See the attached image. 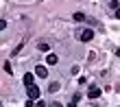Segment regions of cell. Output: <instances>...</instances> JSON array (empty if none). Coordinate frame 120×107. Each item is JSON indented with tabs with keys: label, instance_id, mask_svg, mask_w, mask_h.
Masks as SVG:
<instances>
[{
	"label": "cell",
	"instance_id": "cell-1",
	"mask_svg": "<svg viewBox=\"0 0 120 107\" xmlns=\"http://www.w3.org/2000/svg\"><path fill=\"white\" fill-rule=\"evenodd\" d=\"M26 94H29V98H33V101H37L41 92H39V88H37V85L33 83V85H26Z\"/></svg>",
	"mask_w": 120,
	"mask_h": 107
},
{
	"label": "cell",
	"instance_id": "cell-2",
	"mask_svg": "<svg viewBox=\"0 0 120 107\" xmlns=\"http://www.w3.org/2000/svg\"><path fill=\"white\" fill-rule=\"evenodd\" d=\"M79 39L81 42H92V39H94V31H92V28H83V31H79Z\"/></svg>",
	"mask_w": 120,
	"mask_h": 107
},
{
	"label": "cell",
	"instance_id": "cell-3",
	"mask_svg": "<svg viewBox=\"0 0 120 107\" xmlns=\"http://www.w3.org/2000/svg\"><path fill=\"white\" fill-rule=\"evenodd\" d=\"M87 96L90 98H98L101 96V88H98V85H92V88L87 90Z\"/></svg>",
	"mask_w": 120,
	"mask_h": 107
},
{
	"label": "cell",
	"instance_id": "cell-4",
	"mask_svg": "<svg viewBox=\"0 0 120 107\" xmlns=\"http://www.w3.org/2000/svg\"><path fill=\"white\" fill-rule=\"evenodd\" d=\"M35 74H37L39 79H46V76H48V70H46V66H37V68H35Z\"/></svg>",
	"mask_w": 120,
	"mask_h": 107
},
{
	"label": "cell",
	"instance_id": "cell-5",
	"mask_svg": "<svg viewBox=\"0 0 120 107\" xmlns=\"http://www.w3.org/2000/svg\"><path fill=\"white\" fill-rule=\"evenodd\" d=\"M57 61H59V57L55 55V53H48V55H46V63H48V66H55Z\"/></svg>",
	"mask_w": 120,
	"mask_h": 107
},
{
	"label": "cell",
	"instance_id": "cell-6",
	"mask_svg": "<svg viewBox=\"0 0 120 107\" xmlns=\"http://www.w3.org/2000/svg\"><path fill=\"white\" fill-rule=\"evenodd\" d=\"M35 83V74L33 72H26L24 74V85H33Z\"/></svg>",
	"mask_w": 120,
	"mask_h": 107
},
{
	"label": "cell",
	"instance_id": "cell-7",
	"mask_svg": "<svg viewBox=\"0 0 120 107\" xmlns=\"http://www.w3.org/2000/svg\"><path fill=\"white\" fill-rule=\"evenodd\" d=\"M72 18H74V22H85V13H81V11H76Z\"/></svg>",
	"mask_w": 120,
	"mask_h": 107
},
{
	"label": "cell",
	"instance_id": "cell-8",
	"mask_svg": "<svg viewBox=\"0 0 120 107\" xmlns=\"http://www.w3.org/2000/svg\"><path fill=\"white\" fill-rule=\"evenodd\" d=\"M37 48H39L41 53H48V50H50V46H48L46 42H39V46H37Z\"/></svg>",
	"mask_w": 120,
	"mask_h": 107
},
{
	"label": "cell",
	"instance_id": "cell-9",
	"mask_svg": "<svg viewBox=\"0 0 120 107\" xmlns=\"http://www.w3.org/2000/svg\"><path fill=\"white\" fill-rule=\"evenodd\" d=\"M57 90H59V83L57 81H52L50 85H48V92H57Z\"/></svg>",
	"mask_w": 120,
	"mask_h": 107
},
{
	"label": "cell",
	"instance_id": "cell-10",
	"mask_svg": "<svg viewBox=\"0 0 120 107\" xmlns=\"http://www.w3.org/2000/svg\"><path fill=\"white\" fill-rule=\"evenodd\" d=\"M79 98H81L79 94H74V98H72V101L68 103V107H76V103H79Z\"/></svg>",
	"mask_w": 120,
	"mask_h": 107
},
{
	"label": "cell",
	"instance_id": "cell-11",
	"mask_svg": "<svg viewBox=\"0 0 120 107\" xmlns=\"http://www.w3.org/2000/svg\"><path fill=\"white\" fill-rule=\"evenodd\" d=\"M4 72H9V74L13 72V70H11V63H9V61H7V63H4Z\"/></svg>",
	"mask_w": 120,
	"mask_h": 107
},
{
	"label": "cell",
	"instance_id": "cell-12",
	"mask_svg": "<svg viewBox=\"0 0 120 107\" xmlns=\"http://www.w3.org/2000/svg\"><path fill=\"white\" fill-rule=\"evenodd\" d=\"M109 7H111V9H118V7H120V2H116V0H111V2H109Z\"/></svg>",
	"mask_w": 120,
	"mask_h": 107
},
{
	"label": "cell",
	"instance_id": "cell-13",
	"mask_svg": "<svg viewBox=\"0 0 120 107\" xmlns=\"http://www.w3.org/2000/svg\"><path fill=\"white\" fill-rule=\"evenodd\" d=\"M35 107H46V103H44V101H39V98H37V101H35Z\"/></svg>",
	"mask_w": 120,
	"mask_h": 107
},
{
	"label": "cell",
	"instance_id": "cell-14",
	"mask_svg": "<svg viewBox=\"0 0 120 107\" xmlns=\"http://www.w3.org/2000/svg\"><path fill=\"white\" fill-rule=\"evenodd\" d=\"M2 28H7V22H4V20H0V31H2Z\"/></svg>",
	"mask_w": 120,
	"mask_h": 107
},
{
	"label": "cell",
	"instance_id": "cell-15",
	"mask_svg": "<svg viewBox=\"0 0 120 107\" xmlns=\"http://www.w3.org/2000/svg\"><path fill=\"white\" fill-rule=\"evenodd\" d=\"M48 107H63V105H61V103H50Z\"/></svg>",
	"mask_w": 120,
	"mask_h": 107
}]
</instances>
